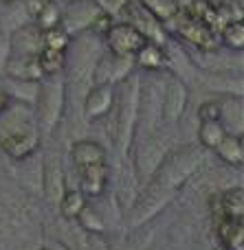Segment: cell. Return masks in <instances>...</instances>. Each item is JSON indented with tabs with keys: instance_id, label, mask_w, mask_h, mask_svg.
Wrapping results in <instances>:
<instances>
[{
	"instance_id": "obj_1",
	"label": "cell",
	"mask_w": 244,
	"mask_h": 250,
	"mask_svg": "<svg viewBox=\"0 0 244 250\" xmlns=\"http://www.w3.org/2000/svg\"><path fill=\"white\" fill-rule=\"evenodd\" d=\"M139 92L141 83L136 77L132 82L128 79L126 88H123V101H121V112H119V123H117V143L121 154H128V147L132 143L136 129V119H139Z\"/></svg>"
},
{
	"instance_id": "obj_2",
	"label": "cell",
	"mask_w": 244,
	"mask_h": 250,
	"mask_svg": "<svg viewBox=\"0 0 244 250\" xmlns=\"http://www.w3.org/2000/svg\"><path fill=\"white\" fill-rule=\"evenodd\" d=\"M200 160H202V154L192 151V149L172 156L167 163L163 160L161 167H158V171L154 173V176H158L156 185L163 187V189H174V187L183 185V180H187V178L196 171V167L200 165Z\"/></svg>"
},
{
	"instance_id": "obj_3",
	"label": "cell",
	"mask_w": 244,
	"mask_h": 250,
	"mask_svg": "<svg viewBox=\"0 0 244 250\" xmlns=\"http://www.w3.org/2000/svg\"><path fill=\"white\" fill-rule=\"evenodd\" d=\"M38 143L40 136L35 132V127L31 123H9L7 125V132L0 136V147L7 151L11 158L22 160V158H29L35 149H38Z\"/></svg>"
},
{
	"instance_id": "obj_4",
	"label": "cell",
	"mask_w": 244,
	"mask_h": 250,
	"mask_svg": "<svg viewBox=\"0 0 244 250\" xmlns=\"http://www.w3.org/2000/svg\"><path fill=\"white\" fill-rule=\"evenodd\" d=\"M106 40H108L110 51H112L114 55H121V57L136 55V51L148 42V38H145V35L132 24H114V26H110L108 33H106Z\"/></svg>"
},
{
	"instance_id": "obj_5",
	"label": "cell",
	"mask_w": 244,
	"mask_h": 250,
	"mask_svg": "<svg viewBox=\"0 0 244 250\" xmlns=\"http://www.w3.org/2000/svg\"><path fill=\"white\" fill-rule=\"evenodd\" d=\"M167 156V143L158 136H150L148 141L141 145V149L136 151V173L141 180H150L154 178V173L158 171L161 163Z\"/></svg>"
},
{
	"instance_id": "obj_6",
	"label": "cell",
	"mask_w": 244,
	"mask_h": 250,
	"mask_svg": "<svg viewBox=\"0 0 244 250\" xmlns=\"http://www.w3.org/2000/svg\"><path fill=\"white\" fill-rule=\"evenodd\" d=\"M40 97V125H42L44 134H51L55 123L60 121V112H62V104H64V92L62 86H44L38 92Z\"/></svg>"
},
{
	"instance_id": "obj_7",
	"label": "cell",
	"mask_w": 244,
	"mask_h": 250,
	"mask_svg": "<svg viewBox=\"0 0 244 250\" xmlns=\"http://www.w3.org/2000/svg\"><path fill=\"white\" fill-rule=\"evenodd\" d=\"M114 104V90L112 83H92L88 88V92L84 95V117L88 121H95V119H101L110 112Z\"/></svg>"
},
{
	"instance_id": "obj_8",
	"label": "cell",
	"mask_w": 244,
	"mask_h": 250,
	"mask_svg": "<svg viewBox=\"0 0 244 250\" xmlns=\"http://www.w3.org/2000/svg\"><path fill=\"white\" fill-rule=\"evenodd\" d=\"M97 13H99V7H97L95 0H73V2L66 7V11L62 13L60 26L66 33L90 29V22L95 20Z\"/></svg>"
},
{
	"instance_id": "obj_9",
	"label": "cell",
	"mask_w": 244,
	"mask_h": 250,
	"mask_svg": "<svg viewBox=\"0 0 244 250\" xmlns=\"http://www.w3.org/2000/svg\"><path fill=\"white\" fill-rule=\"evenodd\" d=\"M187 105V88L178 79H170L161 95V119L174 123L183 117Z\"/></svg>"
},
{
	"instance_id": "obj_10",
	"label": "cell",
	"mask_w": 244,
	"mask_h": 250,
	"mask_svg": "<svg viewBox=\"0 0 244 250\" xmlns=\"http://www.w3.org/2000/svg\"><path fill=\"white\" fill-rule=\"evenodd\" d=\"M42 189H44V195L51 204H55L62 200L66 191V185H64V171H62V165L57 163L55 158H51L42 169Z\"/></svg>"
},
{
	"instance_id": "obj_11",
	"label": "cell",
	"mask_w": 244,
	"mask_h": 250,
	"mask_svg": "<svg viewBox=\"0 0 244 250\" xmlns=\"http://www.w3.org/2000/svg\"><path fill=\"white\" fill-rule=\"evenodd\" d=\"M4 70L16 82H35V79H42L40 68H38V60L31 53H18L16 57L7 60Z\"/></svg>"
},
{
	"instance_id": "obj_12",
	"label": "cell",
	"mask_w": 244,
	"mask_h": 250,
	"mask_svg": "<svg viewBox=\"0 0 244 250\" xmlns=\"http://www.w3.org/2000/svg\"><path fill=\"white\" fill-rule=\"evenodd\" d=\"M79 176H82L84 195H101L106 189V182H108V167H106V163H97L79 169Z\"/></svg>"
},
{
	"instance_id": "obj_13",
	"label": "cell",
	"mask_w": 244,
	"mask_h": 250,
	"mask_svg": "<svg viewBox=\"0 0 244 250\" xmlns=\"http://www.w3.org/2000/svg\"><path fill=\"white\" fill-rule=\"evenodd\" d=\"M73 163L77 165V169H84V167H90V165H97V163H106V151L99 143L95 141H77L73 145Z\"/></svg>"
},
{
	"instance_id": "obj_14",
	"label": "cell",
	"mask_w": 244,
	"mask_h": 250,
	"mask_svg": "<svg viewBox=\"0 0 244 250\" xmlns=\"http://www.w3.org/2000/svg\"><path fill=\"white\" fill-rule=\"evenodd\" d=\"M216 154L224 160L227 165L240 167L244 160V145H242V136L240 134H224V138L214 147Z\"/></svg>"
},
{
	"instance_id": "obj_15",
	"label": "cell",
	"mask_w": 244,
	"mask_h": 250,
	"mask_svg": "<svg viewBox=\"0 0 244 250\" xmlns=\"http://www.w3.org/2000/svg\"><path fill=\"white\" fill-rule=\"evenodd\" d=\"M136 62H139V66H143V68H148V70H158L165 66L167 57H165V51H163L158 44L148 40V42L136 51Z\"/></svg>"
},
{
	"instance_id": "obj_16",
	"label": "cell",
	"mask_w": 244,
	"mask_h": 250,
	"mask_svg": "<svg viewBox=\"0 0 244 250\" xmlns=\"http://www.w3.org/2000/svg\"><path fill=\"white\" fill-rule=\"evenodd\" d=\"M60 207V213L64 220H77V215L88 207L86 204V195L77 189H70V191H64L62 200L57 202Z\"/></svg>"
},
{
	"instance_id": "obj_17",
	"label": "cell",
	"mask_w": 244,
	"mask_h": 250,
	"mask_svg": "<svg viewBox=\"0 0 244 250\" xmlns=\"http://www.w3.org/2000/svg\"><path fill=\"white\" fill-rule=\"evenodd\" d=\"M35 60H38V68L40 75L44 77H53L64 68V51H51V48H40L35 53Z\"/></svg>"
},
{
	"instance_id": "obj_18",
	"label": "cell",
	"mask_w": 244,
	"mask_h": 250,
	"mask_svg": "<svg viewBox=\"0 0 244 250\" xmlns=\"http://www.w3.org/2000/svg\"><path fill=\"white\" fill-rule=\"evenodd\" d=\"M220 207V217H231V220H242V211H244V193L242 189H231L220 198L218 202Z\"/></svg>"
},
{
	"instance_id": "obj_19",
	"label": "cell",
	"mask_w": 244,
	"mask_h": 250,
	"mask_svg": "<svg viewBox=\"0 0 244 250\" xmlns=\"http://www.w3.org/2000/svg\"><path fill=\"white\" fill-rule=\"evenodd\" d=\"M224 134H227V127L220 121H202L200 129H198V138H200V145L205 149H214L224 138Z\"/></svg>"
},
{
	"instance_id": "obj_20",
	"label": "cell",
	"mask_w": 244,
	"mask_h": 250,
	"mask_svg": "<svg viewBox=\"0 0 244 250\" xmlns=\"http://www.w3.org/2000/svg\"><path fill=\"white\" fill-rule=\"evenodd\" d=\"M40 42L42 48H51V51H64L70 44V33H66L62 26H53V29L40 31Z\"/></svg>"
},
{
	"instance_id": "obj_21",
	"label": "cell",
	"mask_w": 244,
	"mask_h": 250,
	"mask_svg": "<svg viewBox=\"0 0 244 250\" xmlns=\"http://www.w3.org/2000/svg\"><path fill=\"white\" fill-rule=\"evenodd\" d=\"M35 18H38V29L46 31V29H53V26H60L62 11H60V7H57V2H53V0H44L42 9H40V13Z\"/></svg>"
},
{
	"instance_id": "obj_22",
	"label": "cell",
	"mask_w": 244,
	"mask_h": 250,
	"mask_svg": "<svg viewBox=\"0 0 244 250\" xmlns=\"http://www.w3.org/2000/svg\"><path fill=\"white\" fill-rule=\"evenodd\" d=\"M77 222H79V226H82L86 233H90V235H101L106 230V224H104V220H101V215L95 211V208H84L82 213L77 215Z\"/></svg>"
},
{
	"instance_id": "obj_23",
	"label": "cell",
	"mask_w": 244,
	"mask_h": 250,
	"mask_svg": "<svg viewBox=\"0 0 244 250\" xmlns=\"http://www.w3.org/2000/svg\"><path fill=\"white\" fill-rule=\"evenodd\" d=\"M222 42L227 44L229 48H236V51H242L244 48V26L240 20H233L224 26L222 31Z\"/></svg>"
},
{
	"instance_id": "obj_24",
	"label": "cell",
	"mask_w": 244,
	"mask_h": 250,
	"mask_svg": "<svg viewBox=\"0 0 244 250\" xmlns=\"http://www.w3.org/2000/svg\"><path fill=\"white\" fill-rule=\"evenodd\" d=\"M143 2H145V9L154 18H161V20H170L176 13V9H178L176 0H143Z\"/></svg>"
},
{
	"instance_id": "obj_25",
	"label": "cell",
	"mask_w": 244,
	"mask_h": 250,
	"mask_svg": "<svg viewBox=\"0 0 244 250\" xmlns=\"http://www.w3.org/2000/svg\"><path fill=\"white\" fill-rule=\"evenodd\" d=\"M198 117H200V121H220V117H222V105H220L218 101H207V104L200 105Z\"/></svg>"
},
{
	"instance_id": "obj_26",
	"label": "cell",
	"mask_w": 244,
	"mask_h": 250,
	"mask_svg": "<svg viewBox=\"0 0 244 250\" xmlns=\"http://www.w3.org/2000/svg\"><path fill=\"white\" fill-rule=\"evenodd\" d=\"M110 26H112V20H110V16H108V13H104V11L97 13L95 20L90 22V29L95 31V33H99V35H106V33H108Z\"/></svg>"
},
{
	"instance_id": "obj_27",
	"label": "cell",
	"mask_w": 244,
	"mask_h": 250,
	"mask_svg": "<svg viewBox=\"0 0 244 250\" xmlns=\"http://www.w3.org/2000/svg\"><path fill=\"white\" fill-rule=\"evenodd\" d=\"M42 4H44V0H29V2H26V9H29L31 16H38Z\"/></svg>"
},
{
	"instance_id": "obj_28",
	"label": "cell",
	"mask_w": 244,
	"mask_h": 250,
	"mask_svg": "<svg viewBox=\"0 0 244 250\" xmlns=\"http://www.w3.org/2000/svg\"><path fill=\"white\" fill-rule=\"evenodd\" d=\"M9 108V92L7 90H0V112Z\"/></svg>"
},
{
	"instance_id": "obj_29",
	"label": "cell",
	"mask_w": 244,
	"mask_h": 250,
	"mask_svg": "<svg viewBox=\"0 0 244 250\" xmlns=\"http://www.w3.org/2000/svg\"><path fill=\"white\" fill-rule=\"evenodd\" d=\"M7 51H9V44H4V40H0V66L7 64Z\"/></svg>"
},
{
	"instance_id": "obj_30",
	"label": "cell",
	"mask_w": 244,
	"mask_h": 250,
	"mask_svg": "<svg viewBox=\"0 0 244 250\" xmlns=\"http://www.w3.org/2000/svg\"><path fill=\"white\" fill-rule=\"evenodd\" d=\"M216 250H229V248H227V246H222V244H220V246L216 248Z\"/></svg>"
},
{
	"instance_id": "obj_31",
	"label": "cell",
	"mask_w": 244,
	"mask_h": 250,
	"mask_svg": "<svg viewBox=\"0 0 244 250\" xmlns=\"http://www.w3.org/2000/svg\"><path fill=\"white\" fill-rule=\"evenodd\" d=\"M2 2H16V0H2Z\"/></svg>"
},
{
	"instance_id": "obj_32",
	"label": "cell",
	"mask_w": 244,
	"mask_h": 250,
	"mask_svg": "<svg viewBox=\"0 0 244 250\" xmlns=\"http://www.w3.org/2000/svg\"><path fill=\"white\" fill-rule=\"evenodd\" d=\"M38 250H48V248H38Z\"/></svg>"
}]
</instances>
